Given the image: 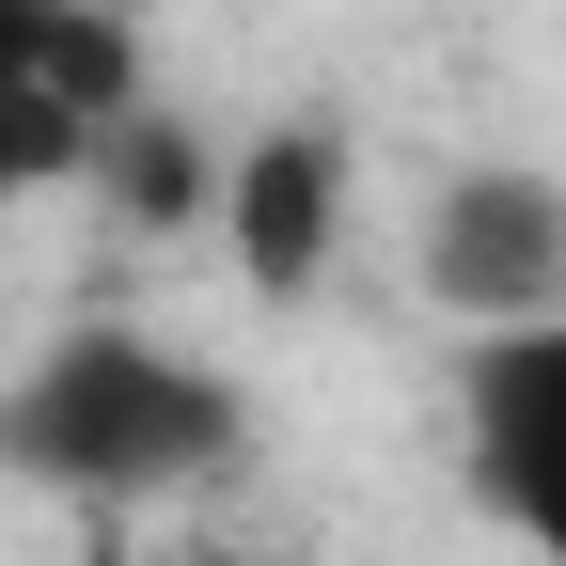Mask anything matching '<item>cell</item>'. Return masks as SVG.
<instances>
[{"label": "cell", "instance_id": "cell-1", "mask_svg": "<svg viewBox=\"0 0 566 566\" xmlns=\"http://www.w3.org/2000/svg\"><path fill=\"white\" fill-rule=\"evenodd\" d=\"M252 457V394L158 331H48L0 378V472L63 504H189Z\"/></svg>", "mask_w": 566, "mask_h": 566}, {"label": "cell", "instance_id": "cell-2", "mask_svg": "<svg viewBox=\"0 0 566 566\" xmlns=\"http://www.w3.org/2000/svg\"><path fill=\"white\" fill-rule=\"evenodd\" d=\"M142 111V32L111 0H0V205L95 174Z\"/></svg>", "mask_w": 566, "mask_h": 566}, {"label": "cell", "instance_id": "cell-3", "mask_svg": "<svg viewBox=\"0 0 566 566\" xmlns=\"http://www.w3.org/2000/svg\"><path fill=\"white\" fill-rule=\"evenodd\" d=\"M409 268H424L441 315H472V346L566 315V174H535V158H457L441 189H424V252H409Z\"/></svg>", "mask_w": 566, "mask_h": 566}, {"label": "cell", "instance_id": "cell-4", "mask_svg": "<svg viewBox=\"0 0 566 566\" xmlns=\"http://www.w3.org/2000/svg\"><path fill=\"white\" fill-rule=\"evenodd\" d=\"M457 441H472V504L535 566H566V315L488 331L457 363Z\"/></svg>", "mask_w": 566, "mask_h": 566}, {"label": "cell", "instance_id": "cell-5", "mask_svg": "<svg viewBox=\"0 0 566 566\" xmlns=\"http://www.w3.org/2000/svg\"><path fill=\"white\" fill-rule=\"evenodd\" d=\"M237 268L268 283V300H300V283L331 268V221H346V126H268L237 142Z\"/></svg>", "mask_w": 566, "mask_h": 566}, {"label": "cell", "instance_id": "cell-6", "mask_svg": "<svg viewBox=\"0 0 566 566\" xmlns=\"http://www.w3.org/2000/svg\"><path fill=\"white\" fill-rule=\"evenodd\" d=\"M95 174L126 189V221H205V189H221V174H205V142H189V126H142V111H126V142H111Z\"/></svg>", "mask_w": 566, "mask_h": 566}]
</instances>
